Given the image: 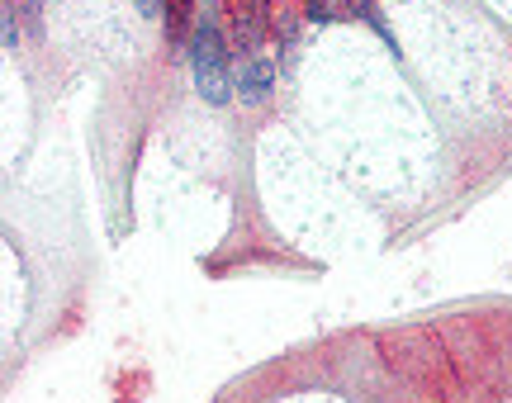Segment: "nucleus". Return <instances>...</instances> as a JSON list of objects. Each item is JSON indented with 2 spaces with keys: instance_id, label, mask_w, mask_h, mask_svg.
<instances>
[{
  "instance_id": "nucleus-4",
  "label": "nucleus",
  "mask_w": 512,
  "mask_h": 403,
  "mask_svg": "<svg viewBox=\"0 0 512 403\" xmlns=\"http://www.w3.org/2000/svg\"><path fill=\"white\" fill-rule=\"evenodd\" d=\"M162 19H166V43L181 53L190 48V38L200 29V19H195V0H162Z\"/></svg>"
},
{
  "instance_id": "nucleus-6",
  "label": "nucleus",
  "mask_w": 512,
  "mask_h": 403,
  "mask_svg": "<svg viewBox=\"0 0 512 403\" xmlns=\"http://www.w3.org/2000/svg\"><path fill=\"white\" fill-rule=\"evenodd\" d=\"M19 43V24H15V5H5V53H15Z\"/></svg>"
},
{
  "instance_id": "nucleus-2",
  "label": "nucleus",
  "mask_w": 512,
  "mask_h": 403,
  "mask_svg": "<svg viewBox=\"0 0 512 403\" xmlns=\"http://www.w3.org/2000/svg\"><path fill=\"white\" fill-rule=\"evenodd\" d=\"M266 34H271V0H238L233 5V57L238 62L256 57Z\"/></svg>"
},
{
  "instance_id": "nucleus-5",
  "label": "nucleus",
  "mask_w": 512,
  "mask_h": 403,
  "mask_svg": "<svg viewBox=\"0 0 512 403\" xmlns=\"http://www.w3.org/2000/svg\"><path fill=\"white\" fill-rule=\"evenodd\" d=\"M356 10V0H309V19L313 24H332V19H347Z\"/></svg>"
},
{
  "instance_id": "nucleus-1",
  "label": "nucleus",
  "mask_w": 512,
  "mask_h": 403,
  "mask_svg": "<svg viewBox=\"0 0 512 403\" xmlns=\"http://www.w3.org/2000/svg\"><path fill=\"white\" fill-rule=\"evenodd\" d=\"M185 57H190V72H195V91H200L209 105H228V100L238 95V76L228 72V43H223V34H219L214 10H204Z\"/></svg>"
},
{
  "instance_id": "nucleus-3",
  "label": "nucleus",
  "mask_w": 512,
  "mask_h": 403,
  "mask_svg": "<svg viewBox=\"0 0 512 403\" xmlns=\"http://www.w3.org/2000/svg\"><path fill=\"white\" fill-rule=\"evenodd\" d=\"M238 95H242V105H266L275 91V67H271V57H247V62H238Z\"/></svg>"
},
{
  "instance_id": "nucleus-7",
  "label": "nucleus",
  "mask_w": 512,
  "mask_h": 403,
  "mask_svg": "<svg viewBox=\"0 0 512 403\" xmlns=\"http://www.w3.org/2000/svg\"><path fill=\"white\" fill-rule=\"evenodd\" d=\"M138 5V15H147V19H162V0H133Z\"/></svg>"
}]
</instances>
